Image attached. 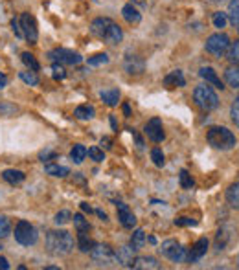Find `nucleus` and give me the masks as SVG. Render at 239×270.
<instances>
[{"label":"nucleus","mask_w":239,"mask_h":270,"mask_svg":"<svg viewBox=\"0 0 239 270\" xmlns=\"http://www.w3.org/2000/svg\"><path fill=\"white\" fill-rule=\"evenodd\" d=\"M46 248L55 257L68 255L74 248V237L68 234L67 230H52L46 235Z\"/></svg>","instance_id":"nucleus-1"},{"label":"nucleus","mask_w":239,"mask_h":270,"mask_svg":"<svg viewBox=\"0 0 239 270\" xmlns=\"http://www.w3.org/2000/svg\"><path fill=\"white\" fill-rule=\"evenodd\" d=\"M208 144L213 147V149L219 151H230L232 147H235L237 140H235V134L232 130H228L226 127H212L208 130Z\"/></svg>","instance_id":"nucleus-2"},{"label":"nucleus","mask_w":239,"mask_h":270,"mask_svg":"<svg viewBox=\"0 0 239 270\" xmlns=\"http://www.w3.org/2000/svg\"><path fill=\"white\" fill-rule=\"evenodd\" d=\"M193 99H195V103H197L199 109L206 110V112L217 109V105H219L217 94H215V90H213L212 87H208V83L199 85L197 89L193 90Z\"/></svg>","instance_id":"nucleus-3"},{"label":"nucleus","mask_w":239,"mask_h":270,"mask_svg":"<svg viewBox=\"0 0 239 270\" xmlns=\"http://www.w3.org/2000/svg\"><path fill=\"white\" fill-rule=\"evenodd\" d=\"M158 252H160V254L164 255V257L171 259L173 263H182V261H186V259H188L186 248H184L182 244H178L175 239L164 241V243L160 244Z\"/></svg>","instance_id":"nucleus-4"},{"label":"nucleus","mask_w":239,"mask_h":270,"mask_svg":"<svg viewBox=\"0 0 239 270\" xmlns=\"http://www.w3.org/2000/svg\"><path fill=\"white\" fill-rule=\"evenodd\" d=\"M230 46V39L226 33H213V35L208 37V41H206V52L212 53L213 57H223L226 50Z\"/></svg>","instance_id":"nucleus-5"},{"label":"nucleus","mask_w":239,"mask_h":270,"mask_svg":"<svg viewBox=\"0 0 239 270\" xmlns=\"http://www.w3.org/2000/svg\"><path fill=\"white\" fill-rule=\"evenodd\" d=\"M37 230L31 226L26 221H21V223L15 226V239L17 243L24 244V246H31V244L37 243Z\"/></svg>","instance_id":"nucleus-6"},{"label":"nucleus","mask_w":239,"mask_h":270,"mask_svg":"<svg viewBox=\"0 0 239 270\" xmlns=\"http://www.w3.org/2000/svg\"><path fill=\"white\" fill-rule=\"evenodd\" d=\"M90 257L98 265H110L116 259L114 252L109 244H94L92 250H90Z\"/></svg>","instance_id":"nucleus-7"},{"label":"nucleus","mask_w":239,"mask_h":270,"mask_svg":"<svg viewBox=\"0 0 239 270\" xmlns=\"http://www.w3.org/2000/svg\"><path fill=\"white\" fill-rule=\"evenodd\" d=\"M21 28H22V35L26 37V41L30 42V44H35L37 39H39V30H37L35 17L30 15V13H22Z\"/></svg>","instance_id":"nucleus-8"},{"label":"nucleus","mask_w":239,"mask_h":270,"mask_svg":"<svg viewBox=\"0 0 239 270\" xmlns=\"http://www.w3.org/2000/svg\"><path fill=\"white\" fill-rule=\"evenodd\" d=\"M48 57L53 59V61L61 62V64H79V62L83 61V57H81L78 52H74V50H67V48L52 50V52L48 53Z\"/></svg>","instance_id":"nucleus-9"},{"label":"nucleus","mask_w":239,"mask_h":270,"mask_svg":"<svg viewBox=\"0 0 239 270\" xmlns=\"http://www.w3.org/2000/svg\"><path fill=\"white\" fill-rule=\"evenodd\" d=\"M144 132H146V136L151 142H156V144H160L166 138L164 129H162V121L158 118H153V120L147 121L146 127H144Z\"/></svg>","instance_id":"nucleus-10"},{"label":"nucleus","mask_w":239,"mask_h":270,"mask_svg":"<svg viewBox=\"0 0 239 270\" xmlns=\"http://www.w3.org/2000/svg\"><path fill=\"white\" fill-rule=\"evenodd\" d=\"M116 210H118V219H119V223H122V226H124V228H129V230L135 228L136 217H135V213L129 210V206L124 202H119L118 206H116Z\"/></svg>","instance_id":"nucleus-11"},{"label":"nucleus","mask_w":239,"mask_h":270,"mask_svg":"<svg viewBox=\"0 0 239 270\" xmlns=\"http://www.w3.org/2000/svg\"><path fill=\"white\" fill-rule=\"evenodd\" d=\"M206 252H208V239H206V237H201V239L192 246V250H190L188 261H190V263H197L199 259H203V255H206Z\"/></svg>","instance_id":"nucleus-12"},{"label":"nucleus","mask_w":239,"mask_h":270,"mask_svg":"<svg viewBox=\"0 0 239 270\" xmlns=\"http://www.w3.org/2000/svg\"><path fill=\"white\" fill-rule=\"evenodd\" d=\"M199 76L206 81V83H210V85H213L215 89H221L223 90L224 89V85H223V81L219 79V76L215 74V70H213L212 66H203L201 70H199Z\"/></svg>","instance_id":"nucleus-13"},{"label":"nucleus","mask_w":239,"mask_h":270,"mask_svg":"<svg viewBox=\"0 0 239 270\" xmlns=\"http://www.w3.org/2000/svg\"><path fill=\"white\" fill-rule=\"evenodd\" d=\"M124 66L127 70V74H131V76H138V74L144 72V61L138 55H127Z\"/></svg>","instance_id":"nucleus-14"},{"label":"nucleus","mask_w":239,"mask_h":270,"mask_svg":"<svg viewBox=\"0 0 239 270\" xmlns=\"http://www.w3.org/2000/svg\"><path fill=\"white\" fill-rule=\"evenodd\" d=\"M110 24H112V21H110V19L99 17V19L92 21V24H90V31H92L94 37H98V39H103V35L107 33V30H109Z\"/></svg>","instance_id":"nucleus-15"},{"label":"nucleus","mask_w":239,"mask_h":270,"mask_svg":"<svg viewBox=\"0 0 239 270\" xmlns=\"http://www.w3.org/2000/svg\"><path fill=\"white\" fill-rule=\"evenodd\" d=\"M135 252L136 250L133 246H122V248L116 252V261L122 263L124 266H131L133 265V261H135Z\"/></svg>","instance_id":"nucleus-16"},{"label":"nucleus","mask_w":239,"mask_h":270,"mask_svg":"<svg viewBox=\"0 0 239 270\" xmlns=\"http://www.w3.org/2000/svg\"><path fill=\"white\" fill-rule=\"evenodd\" d=\"M133 268L136 270H156V268H160V265H158V261L155 259V257H135V261H133Z\"/></svg>","instance_id":"nucleus-17"},{"label":"nucleus","mask_w":239,"mask_h":270,"mask_svg":"<svg viewBox=\"0 0 239 270\" xmlns=\"http://www.w3.org/2000/svg\"><path fill=\"white\" fill-rule=\"evenodd\" d=\"M122 39H124V31H122V28L118 24L112 22L109 26V30H107V33L103 35V41L107 44H118V42H122Z\"/></svg>","instance_id":"nucleus-18"},{"label":"nucleus","mask_w":239,"mask_h":270,"mask_svg":"<svg viewBox=\"0 0 239 270\" xmlns=\"http://www.w3.org/2000/svg\"><path fill=\"white\" fill-rule=\"evenodd\" d=\"M232 241V228L230 226H223V228L217 232V237H215V248L221 252V250L226 248V244Z\"/></svg>","instance_id":"nucleus-19"},{"label":"nucleus","mask_w":239,"mask_h":270,"mask_svg":"<svg viewBox=\"0 0 239 270\" xmlns=\"http://www.w3.org/2000/svg\"><path fill=\"white\" fill-rule=\"evenodd\" d=\"M164 85L169 87V89H173V87H184V85H186V79H184L181 70H173V72H169L166 78H164Z\"/></svg>","instance_id":"nucleus-20"},{"label":"nucleus","mask_w":239,"mask_h":270,"mask_svg":"<svg viewBox=\"0 0 239 270\" xmlns=\"http://www.w3.org/2000/svg\"><path fill=\"white\" fill-rule=\"evenodd\" d=\"M122 15H124V19L129 24H138L142 21V15L138 13V10L133 4H125L124 10H122Z\"/></svg>","instance_id":"nucleus-21"},{"label":"nucleus","mask_w":239,"mask_h":270,"mask_svg":"<svg viewBox=\"0 0 239 270\" xmlns=\"http://www.w3.org/2000/svg\"><path fill=\"white\" fill-rule=\"evenodd\" d=\"M224 79L232 89H239V64H232V66L226 68Z\"/></svg>","instance_id":"nucleus-22"},{"label":"nucleus","mask_w":239,"mask_h":270,"mask_svg":"<svg viewBox=\"0 0 239 270\" xmlns=\"http://www.w3.org/2000/svg\"><path fill=\"white\" fill-rule=\"evenodd\" d=\"M2 177H4L6 182H10V184H21V182H24V178H26V175L22 171H19V169H6L4 173H2Z\"/></svg>","instance_id":"nucleus-23"},{"label":"nucleus","mask_w":239,"mask_h":270,"mask_svg":"<svg viewBox=\"0 0 239 270\" xmlns=\"http://www.w3.org/2000/svg\"><path fill=\"white\" fill-rule=\"evenodd\" d=\"M226 200L234 210H239V182L232 184V186L226 189Z\"/></svg>","instance_id":"nucleus-24"},{"label":"nucleus","mask_w":239,"mask_h":270,"mask_svg":"<svg viewBox=\"0 0 239 270\" xmlns=\"http://www.w3.org/2000/svg\"><path fill=\"white\" fill-rule=\"evenodd\" d=\"M99 98L103 99V101H105L107 105H109V107H114V105H118V101H119V90H118V89L101 90Z\"/></svg>","instance_id":"nucleus-25"},{"label":"nucleus","mask_w":239,"mask_h":270,"mask_svg":"<svg viewBox=\"0 0 239 270\" xmlns=\"http://www.w3.org/2000/svg\"><path fill=\"white\" fill-rule=\"evenodd\" d=\"M226 17L232 26H239V0H230Z\"/></svg>","instance_id":"nucleus-26"},{"label":"nucleus","mask_w":239,"mask_h":270,"mask_svg":"<svg viewBox=\"0 0 239 270\" xmlns=\"http://www.w3.org/2000/svg\"><path fill=\"white\" fill-rule=\"evenodd\" d=\"M74 114H76L78 120H92L94 116H96V109H94L92 105H79Z\"/></svg>","instance_id":"nucleus-27"},{"label":"nucleus","mask_w":239,"mask_h":270,"mask_svg":"<svg viewBox=\"0 0 239 270\" xmlns=\"http://www.w3.org/2000/svg\"><path fill=\"white\" fill-rule=\"evenodd\" d=\"M44 171H46L48 175H52V177H67L68 173H70V169L65 166H57V164H46V166H44Z\"/></svg>","instance_id":"nucleus-28"},{"label":"nucleus","mask_w":239,"mask_h":270,"mask_svg":"<svg viewBox=\"0 0 239 270\" xmlns=\"http://www.w3.org/2000/svg\"><path fill=\"white\" fill-rule=\"evenodd\" d=\"M146 244V232L144 230H135V234L131 235V246L135 250H140Z\"/></svg>","instance_id":"nucleus-29"},{"label":"nucleus","mask_w":239,"mask_h":270,"mask_svg":"<svg viewBox=\"0 0 239 270\" xmlns=\"http://www.w3.org/2000/svg\"><path fill=\"white\" fill-rule=\"evenodd\" d=\"M226 59L232 64H239V39L234 42H230L228 50H226Z\"/></svg>","instance_id":"nucleus-30"},{"label":"nucleus","mask_w":239,"mask_h":270,"mask_svg":"<svg viewBox=\"0 0 239 270\" xmlns=\"http://www.w3.org/2000/svg\"><path fill=\"white\" fill-rule=\"evenodd\" d=\"M85 156H87V147L85 146H74L72 151H70V158H72L76 164H81L85 160Z\"/></svg>","instance_id":"nucleus-31"},{"label":"nucleus","mask_w":239,"mask_h":270,"mask_svg":"<svg viewBox=\"0 0 239 270\" xmlns=\"http://www.w3.org/2000/svg\"><path fill=\"white\" fill-rule=\"evenodd\" d=\"M79 250L81 252H85V254H89L90 250H92V246H94V243H92V239H90L89 235L85 234V232H79Z\"/></svg>","instance_id":"nucleus-32"},{"label":"nucleus","mask_w":239,"mask_h":270,"mask_svg":"<svg viewBox=\"0 0 239 270\" xmlns=\"http://www.w3.org/2000/svg\"><path fill=\"white\" fill-rule=\"evenodd\" d=\"M22 62L26 64V68H30L31 72H39V68H41V66H39V62H37V59L33 57L30 52L22 53Z\"/></svg>","instance_id":"nucleus-33"},{"label":"nucleus","mask_w":239,"mask_h":270,"mask_svg":"<svg viewBox=\"0 0 239 270\" xmlns=\"http://www.w3.org/2000/svg\"><path fill=\"white\" fill-rule=\"evenodd\" d=\"M74 224H76L78 232H89L90 230L89 221H85V217L81 215V213H76V215H74Z\"/></svg>","instance_id":"nucleus-34"},{"label":"nucleus","mask_w":239,"mask_h":270,"mask_svg":"<svg viewBox=\"0 0 239 270\" xmlns=\"http://www.w3.org/2000/svg\"><path fill=\"white\" fill-rule=\"evenodd\" d=\"M109 62V55L107 53H96L92 57H89L90 66H101V64H107Z\"/></svg>","instance_id":"nucleus-35"},{"label":"nucleus","mask_w":239,"mask_h":270,"mask_svg":"<svg viewBox=\"0 0 239 270\" xmlns=\"http://www.w3.org/2000/svg\"><path fill=\"white\" fill-rule=\"evenodd\" d=\"M178 178H181V186L184 187V189H192L193 184H195V182H193V178H192V175H190L186 169H182L181 175H178Z\"/></svg>","instance_id":"nucleus-36"},{"label":"nucleus","mask_w":239,"mask_h":270,"mask_svg":"<svg viewBox=\"0 0 239 270\" xmlns=\"http://www.w3.org/2000/svg\"><path fill=\"white\" fill-rule=\"evenodd\" d=\"M213 26L215 28H224L226 26V22H228V17H226V13H223V11H217V13H213Z\"/></svg>","instance_id":"nucleus-37"},{"label":"nucleus","mask_w":239,"mask_h":270,"mask_svg":"<svg viewBox=\"0 0 239 270\" xmlns=\"http://www.w3.org/2000/svg\"><path fill=\"white\" fill-rule=\"evenodd\" d=\"M70 219H72V213L68 212V210H63V212H59L57 215H55V219H53V221H55V224H57V226H63V224L70 223Z\"/></svg>","instance_id":"nucleus-38"},{"label":"nucleus","mask_w":239,"mask_h":270,"mask_svg":"<svg viewBox=\"0 0 239 270\" xmlns=\"http://www.w3.org/2000/svg\"><path fill=\"white\" fill-rule=\"evenodd\" d=\"M11 232V224L10 221L4 217V215H0V239H4V237H8Z\"/></svg>","instance_id":"nucleus-39"},{"label":"nucleus","mask_w":239,"mask_h":270,"mask_svg":"<svg viewBox=\"0 0 239 270\" xmlns=\"http://www.w3.org/2000/svg\"><path fill=\"white\" fill-rule=\"evenodd\" d=\"M21 79L24 81L26 85H31V87H35V85H39V78L35 76V72H21Z\"/></svg>","instance_id":"nucleus-40"},{"label":"nucleus","mask_w":239,"mask_h":270,"mask_svg":"<svg viewBox=\"0 0 239 270\" xmlns=\"http://www.w3.org/2000/svg\"><path fill=\"white\" fill-rule=\"evenodd\" d=\"M87 155L92 158L94 162H103L105 160V155H103V151L99 149V147H90L89 151H87Z\"/></svg>","instance_id":"nucleus-41"},{"label":"nucleus","mask_w":239,"mask_h":270,"mask_svg":"<svg viewBox=\"0 0 239 270\" xmlns=\"http://www.w3.org/2000/svg\"><path fill=\"white\" fill-rule=\"evenodd\" d=\"M151 158L155 162V166H158V167L164 166V153H162L158 147H155V149L151 151Z\"/></svg>","instance_id":"nucleus-42"},{"label":"nucleus","mask_w":239,"mask_h":270,"mask_svg":"<svg viewBox=\"0 0 239 270\" xmlns=\"http://www.w3.org/2000/svg\"><path fill=\"white\" fill-rule=\"evenodd\" d=\"M52 76H53V79H65L67 78V70L63 68L61 62H59V64L55 62V64L52 66Z\"/></svg>","instance_id":"nucleus-43"},{"label":"nucleus","mask_w":239,"mask_h":270,"mask_svg":"<svg viewBox=\"0 0 239 270\" xmlns=\"http://www.w3.org/2000/svg\"><path fill=\"white\" fill-rule=\"evenodd\" d=\"M230 116H232V121L235 123V127L239 129V98H235V101L232 103V109H230Z\"/></svg>","instance_id":"nucleus-44"},{"label":"nucleus","mask_w":239,"mask_h":270,"mask_svg":"<svg viewBox=\"0 0 239 270\" xmlns=\"http://www.w3.org/2000/svg\"><path fill=\"white\" fill-rule=\"evenodd\" d=\"M175 224L177 226H195L197 224V221H193V219H188V217H181L175 221Z\"/></svg>","instance_id":"nucleus-45"},{"label":"nucleus","mask_w":239,"mask_h":270,"mask_svg":"<svg viewBox=\"0 0 239 270\" xmlns=\"http://www.w3.org/2000/svg\"><path fill=\"white\" fill-rule=\"evenodd\" d=\"M39 158H41L42 162H44V160H52V158H55V153H53V151H50V149L41 151V155H39Z\"/></svg>","instance_id":"nucleus-46"},{"label":"nucleus","mask_w":239,"mask_h":270,"mask_svg":"<svg viewBox=\"0 0 239 270\" xmlns=\"http://www.w3.org/2000/svg\"><path fill=\"white\" fill-rule=\"evenodd\" d=\"M11 26H13V31H15V35H17V37H24V35H22L21 22L17 21V19H13V21H11Z\"/></svg>","instance_id":"nucleus-47"},{"label":"nucleus","mask_w":239,"mask_h":270,"mask_svg":"<svg viewBox=\"0 0 239 270\" xmlns=\"http://www.w3.org/2000/svg\"><path fill=\"white\" fill-rule=\"evenodd\" d=\"M0 268H2V270L10 268V263H8V259H6V257H0Z\"/></svg>","instance_id":"nucleus-48"},{"label":"nucleus","mask_w":239,"mask_h":270,"mask_svg":"<svg viewBox=\"0 0 239 270\" xmlns=\"http://www.w3.org/2000/svg\"><path fill=\"white\" fill-rule=\"evenodd\" d=\"M6 85H8V78H6L4 74H0V90L4 89Z\"/></svg>","instance_id":"nucleus-49"},{"label":"nucleus","mask_w":239,"mask_h":270,"mask_svg":"<svg viewBox=\"0 0 239 270\" xmlns=\"http://www.w3.org/2000/svg\"><path fill=\"white\" fill-rule=\"evenodd\" d=\"M81 210H83V212H87V213H92V208H90L87 202H81Z\"/></svg>","instance_id":"nucleus-50"},{"label":"nucleus","mask_w":239,"mask_h":270,"mask_svg":"<svg viewBox=\"0 0 239 270\" xmlns=\"http://www.w3.org/2000/svg\"><path fill=\"white\" fill-rule=\"evenodd\" d=\"M101 146H103L105 149H110V140H109V138H103V140H101Z\"/></svg>","instance_id":"nucleus-51"},{"label":"nucleus","mask_w":239,"mask_h":270,"mask_svg":"<svg viewBox=\"0 0 239 270\" xmlns=\"http://www.w3.org/2000/svg\"><path fill=\"white\" fill-rule=\"evenodd\" d=\"M96 213L101 217V221H107V213H105V212H101V210H96Z\"/></svg>","instance_id":"nucleus-52"},{"label":"nucleus","mask_w":239,"mask_h":270,"mask_svg":"<svg viewBox=\"0 0 239 270\" xmlns=\"http://www.w3.org/2000/svg\"><path fill=\"white\" fill-rule=\"evenodd\" d=\"M135 4H140V6H146V0H133Z\"/></svg>","instance_id":"nucleus-53"},{"label":"nucleus","mask_w":239,"mask_h":270,"mask_svg":"<svg viewBox=\"0 0 239 270\" xmlns=\"http://www.w3.org/2000/svg\"><path fill=\"white\" fill-rule=\"evenodd\" d=\"M210 2H223V0H210Z\"/></svg>","instance_id":"nucleus-54"},{"label":"nucleus","mask_w":239,"mask_h":270,"mask_svg":"<svg viewBox=\"0 0 239 270\" xmlns=\"http://www.w3.org/2000/svg\"><path fill=\"white\" fill-rule=\"evenodd\" d=\"M237 266H239V254H237Z\"/></svg>","instance_id":"nucleus-55"}]
</instances>
